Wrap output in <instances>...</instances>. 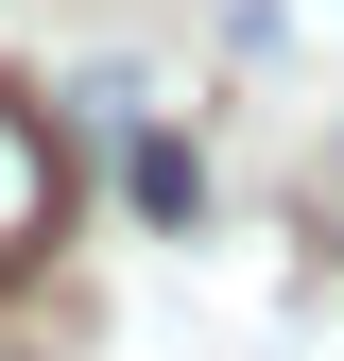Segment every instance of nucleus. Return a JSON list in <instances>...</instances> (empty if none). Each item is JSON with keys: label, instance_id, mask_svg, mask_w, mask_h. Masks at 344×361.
<instances>
[{"label": "nucleus", "instance_id": "obj_1", "mask_svg": "<svg viewBox=\"0 0 344 361\" xmlns=\"http://www.w3.org/2000/svg\"><path fill=\"white\" fill-rule=\"evenodd\" d=\"M52 224H69V138L18 104V86H0V293L52 258Z\"/></svg>", "mask_w": 344, "mask_h": 361}, {"label": "nucleus", "instance_id": "obj_2", "mask_svg": "<svg viewBox=\"0 0 344 361\" xmlns=\"http://www.w3.org/2000/svg\"><path fill=\"white\" fill-rule=\"evenodd\" d=\"M293 207H310V241H327V258H344V138H327V155H310V190H293Z\"/></svg>", "mask_w": 344, "mask_h": 361}]
</instances>
